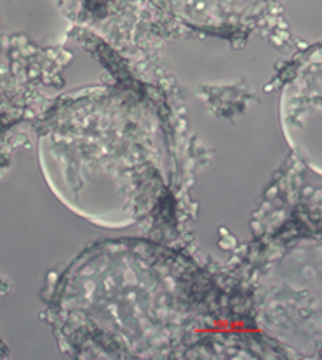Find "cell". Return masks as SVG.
Instances as JSON below:
<instances>
[{"mask_svg": "<svg viewBox=\"0 0 322 360\" xmlns=\"http://www.w3.org/2000/svg\"><path fill=\"white\" fill-rule=\"evenodd\" d=\"M166 18L190 30L246 33L276 13L281 0H152Z\"/></svg>", "mask_w": 322, "mask_h": 360, "instance_id": "3957f363", "label": "cell"}, {"mask_svg": "<svg viewBox=\"0 0 322 360\" xmlns=\"http://www.w3.org/2000/svg\"><path fill=\"white\" fill-rule=\"evenodd\" d=\"M39 152L47 183L72 198L138 200L160 188L166 150L141 103L96 91L61 105L42 126Z\"/></svg>", "mask_w": 322, "mask_h": 360, "instance_id": "6da1fadb", "label": "cell"}, {"mask_svg": "<svg viewBox=\"0 0 322 360\" xmlns=\"http://www.w3.org/2000/svg\"><path fill=\"white\" fill-rule=\"evenodd\" d=\"M284 136L296 155L321 172V60L310 54L281 96Z\"/></svg>", "mask_w": 322, "mask_h": 360, "instance_id": "7a4b0ae2", "label": "cell"}]
</instances>
